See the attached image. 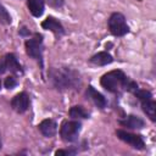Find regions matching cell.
<instances>
[{
  "label": "cell",
  "instance_id": "1",
  "mask_svg": "<svg viewBox=\"0 0 156 156\" xmlns=\"http://www.w3.org/2000/svg\"><path fill=\"white\" fill-rule=\"evenodd\" d=\"M49 80L57 90H72L80 85V74L71 67H54L49 71Z\"/></svg>",
  "mask_w": 156,
  "mask_h": 156
},
{
  "label": "cell",
  "instance_id": "2",
  "mask_svg": "<svg viewBox=\"0 0 156 156\" xmlns=\"http://www.w3.org/2000/svg\"><path fill=\"white\" fill-rule=\"evenodd\" d=\"M100 84L105 90L113 94H119L122 91H132L138 88V84L130 80L121 69H113L105 73L100 79Z\"/></svg>",
  "mask_w": 156,
  "mask_h": 156
},
{
  "label": "cell",
  "instance_id": "3",
  "mask_svg": "<svg viewBox=\"0 0 156 156\" xmlns=\"http://www.w3.org/2000/svg\"><path fill=\"white\" fill-rule=\"evenodd\" d=\"M132 93L136 96V99L140 101L141 104V108L145 112V115L152 121H156V102L154 100V96L151 94V91L146 90V89H140L139 87L135 88L134 90H132Z\"/></svg>",
  "mask_w": 156,
  "mask_h": 156
},
{
  "label": "cell",
  "instance_id": "4",
  "mask_svg": "<svg viewBox=\"0 0 156 156\" xmlns=\"http://www.w3.org/2000/svg\"><path fill=\"white\" fill-rule=\"evenodd\" d=\"M107 26H108L110 33L115 37H123L129 32L127 20H126L124 15H122L121 12L111 13V16L108 17V21H107Z\"/></svg>",
  "mask_w": 156,
  "mask_h": 156
},
{
  "label": "cell",
  "instance_id": "5",
  "mask_svg": "<svg viewBox=\"0 0 156 156\" xmlns=\"http://www.w3.org/2000/svg\"><path fill=\"white\" fill-rule=\"evenodd\" d=\"M26 52L32 58L37 60L43 67V35L37 33L33 38H29L24 43Z\"/></svg>",
  "mask_w": 156,
  "mask_h": 156
},
{
  "label": "cell",
  "instance_id": "6",
  "mask_svg": "<svg viewBox=\"0 0 156 156\" xmlns=\"http://www.w3.org/2000/svg\"><path fill=\"white\" fill-rule=\"evenodd\" d=\"M82 129V123L78 119H71V121H65L62 122L60 127V135L62 140L67 143L76 141L78 139V135Z\"/></svg>",
  "mask_w": 156,
  "mask_h": 156
},
{
  "label": "cell",
  "instance_id": "7",
  "mask_svg": "<svg viewBox=\"0 0 156 156\" xmlns=\"http://www.w3.org/2000/svg\"><path fill=\"white\" fill-rule=\"evenodd\" d=\"M10 71L13 74H23V68L21 63L18 62L17 57L15 54L10 52L6 54L1 60H0V74Z\"/></svg>",
  "mask_w": 156,
  "mask_h": 156
},
{
  "label": "cell",
  "instance_id": "8",
  "mask_svg": "<svg viewBox=\"0 0 156 156\" xmlns=\"http://www.w3.org/2000/svg\"><path fill=\"white\" fill-rule=\"evenodd\" d=\"M116 135L118 136V139H121L122 141L127 143L128 145H130L132 147H134L136 150H144L145 149V141H144L143 136L139 134H134V133L127 132L124 129H117Z\"/></svg>",
  "mask_w": 156,
  "mask_h": 156
},
{
  "label": "cell",
  "instance_id": "9",
  "mask_svg": "<svg viewBox=\"0 0 156 156\" xmlns=\"http://www.w3.org/2000/svg\"><path fill=\"white\" fill-rule=\"evenodd\" d=\"M29 95L26 91L16 94L11 100V107L17 113H24L29 108Z\"/></svg>",
  "mask_w": 156,
  "mask_h": 156
},
{
  "label": "cell",
  "instance_id": "10",
  "mask_svg": "<svg viewBox=\"0 0 156 156\" xmlns=\"http://www.w3.org/2000/svg\"><path fill=\"white\" fill-rule=\"evenodd\" d=\"M41 28L52 32L56 37H62L65 34V28H63L62 23L58 20H56L55 17H52V16L46 17L41 22Z\"/></svg>",
  "mask_w": 156,
  "mask_h": 156
},
{
  "label": "cell",
  "instance_id": "11",
  "mask_svg": "<svg viewBox=\"0 0 156 156\" xmlns=\"http://www.w3.org/2000/svg\"><path fill=\"white\" fill-rule=\"evenodd\" d=\"M87 98L89 100L93 101V104L95 106H98L99 108H105L107 106V100L106 98L100 93L98 91L93 85H89L88 89H87Z\"/></svg>",
  "mask_w": 156,
  "mask_h": 156
},
{
  "label": "cell",
  "instance_id": "12",
  "mask_svg": "<svg viewBox=\"0 0 156 156\" xmlns=\"http://www.w3.org/2000/svg\"><path fill=\"white\" fill-rule=\"evenodd\" d=\"M38 129L39 132L46 136V138H52L56 133H57V124L54 119L51 118H46V119H43L39 124H38Z\"/></svg>",
  "mask_w": 156,
  "mask_h": 156
},
{
  "label": "cell",
  "instance_id": "13",
  "mask_svg": "<svg viewBox=\"0 0 156 156\" xmlns=\"http://www.w3.org/2000/svg\"><path fill=\"white\" fill-rule=\"evenodd\" d=\"M118 123L122 127H127L129 129H141L145 126L144 119L138 116H134V115H129L124 119H119Z\"/></svg>",
  "mask_w": 156,
  "mask_h": 156
},
{
  "label": "cell",
  "instance_id": "14",
  "mask_svg": "<svg viewBox=\"0 0 156 156\" xmlns=\"http://www.w3.org/2000/svg\"><path fill=\"white\" fill-rule=\"evenodd\" d=\"M89 62L95 66H106V65H110L113 62V57L107 51H100V52L93 55L89 58Z\"/></svg>",
  "mask_w": 156,
  "mask_h": 156
},
{
  "label": "cell",
  "instance_id": "15",
  "mask_svg": "<svg viewBox=\"0 0 156 156\" xmlns=\"http://www.w3.org/2000/svg\"><path fill=\"white\" fill-rule=\"evenodd\" d=\"M27 7L32 16L39 18L43 16L45 10V0H27Z\"/></svg>",
  "mask_w": 156,
  "mask_h": 156
},
{
  "label": "cell",
  "instance_id": "16",
  "mask_svg": "<svg viewBox=\"0 0 156 156\" xmlns=\"http://www.w3.org/2000/svg\"><path fill=\"white\" fill-rule=\"evenodd\" d=\"M68 115L71 118L73 119H84V118H89V112L80 105H74L69 108Z\"/></svg>",
  "mask_w": 156,
  "mask_h": 156
},
{
  "label": "cell",
  "instance_id": "17",
  "mask_svg": "<svg viewBox=\"0 0 156 156\" xmlns=\"http://www.w3.org/2000/svg\"><path fill=\"white\" fill-rule=\"evenodd\" d=\"M0 22L4 24H11V22H12L10 13L7 12V10L1 4H0Z\"/></svg>",
  "mask_w": 156,
  "mask_h": 156
},
{
  "label": "cell",
  "instance_id": "18",
  "mask_svg": "<svg viewBox=\"0 0 156 156\" xmlns=\"http://www.w3.org/2000/svg\"><path fill=\"white\" fill-rule=\"evenodd\" d=\"M4 85H5L6 89H13V88L17 85V80H16V78H15L13 76H9V77L5 79Z\"/></svg>",
  "mask_w": 156,
  "mask_h": 156
},
{
  "label": "cell",
  "instance_id": "19",
  "mask_svg": "<svg viewBox=\"0 0 156 156\" xmlns=\"http://www.w3.org/2000/svg\"><path fill=\"white\" fill-rule=\"evenodd\" d=\"M46 4L50 6V7H54V9H60L63 6L65 1L63 0H46Z\"/></svg>",
  "mask_w": 156,
  "mask_h": 156
},
{
  "label": "cell",
  "instance_id": "20",
  "mask_svg": "<svg viewBox=\"0 0 156 156\" xmlns=\"http://www.w3.org/2000/svg\"><path fill=\"white\" fill-rule=\"evenodd\" d=\"M76 154V151H71V150H57L55 152V155H73Z\"/></svg>",
  "mask_w": 156,
  "mask_h": 156
},
{
  "label": "cell",
  "instance_id": "21",
  "mask_svg": "<svg viewBox=\"0 0 156 156\" xmlns=\"http://www.w3.org/2000/svg\"><path fill=\"white\" fill-rule=\"evenodd\" d=\"M20 34L24 37V35H29V34H30V32H29V29H27L26 27H23V28H21V29H20Z\"/></svg>",
  "mask_w": 156,
  "mask_h": 156
},
{
  "label": "cell",
  "instance_id": "22",
  "mask_svg": "<svg viewBox=\"0 0 156 156\" xmlns=\"http://www.w3.org/2000/svg\"><path fill=\"white\" fill-rule=\"evenodd\" d=\"M0 89H1V79H0Z\"/></svg>",
  "mask_w": 156,
  "mask_h": 156
},
{
  "label": "cell",
  "instance_id": "23",
  "mask_svg": "<svg viewBox=\"0 0 156 156\" xmlns=\"http://www.w3.org/2000/svg\"><path fill=\"white\" fill-rule=\"evenodd\" d=\"M0 149H1V143H0Z\"/></svg>",
  "mask_w": 156,
  "mask_h": 156
}]
</instances>
